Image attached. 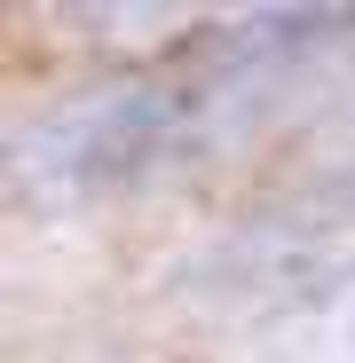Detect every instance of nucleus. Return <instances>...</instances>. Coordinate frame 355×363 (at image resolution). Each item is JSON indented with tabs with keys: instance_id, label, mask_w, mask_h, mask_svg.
Returning a JSON list of instances; mask_svg holds the SVG:
<instances>
[{
	"instance_id": "nucleus-1",
	"label": "nucleus",
	"mask_w": 355,
	"mask_h": 363,
	"mask_svg": "<svg viewBox=\"0 0 355 363\" xmlns=\"http://www.w3.org/2000/svg\"><path fill=\"white\" fill-rule=\"evenodd\" d=\"M347 48H355V9L221 16L150 64L95 79L47 103L40 118H24L9 150V182L32 206H79L103 190H127V182L174 174L221 150L229 135H245L284 87H300L316 64H339Z\"/></svg>"
},
{
	"instance_id": "nucleus-2",
	"label": "nucleus",
	"mask_w": 355,
	"mask_h": 363,
	"mask_svg": "<svg viewBox=\"0 0 355 363\" xmlns=\"http://www.w3.org/2000/svg\"><path fill=\"white\" fill-rule=\"evenodd\" d=\"M339 269H355V166L308 182L300 198H284L229 245L237 284H316Z\"/></svg>"
}]
</instances>
